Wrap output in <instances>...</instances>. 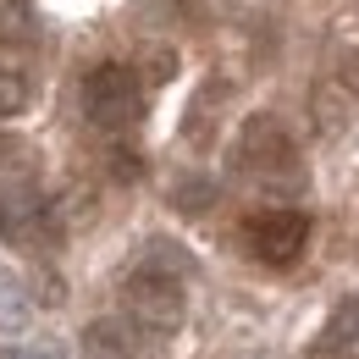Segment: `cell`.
Listing matches in <instances>:
<instances>
[{"mask_svg": "<svg viewBox=\"0 0 359 359\" xmlns=\"http://www.w3.org/2000/svg\"><path fill=\"white\" fill-rule=\"evenodd\" d=\"M182 271H166V266H149V260H138V271L122 282V315L138 320L144 332H155L161 343L172 337L182 326V315H188V293H182Z\"/></svg>", "mask_w": 359, "mask_h": 359, "instance_id": "cell-1", "label": "cell"}, {"mask_svg": "<svg viewBox=\"0 0 359 359\" xmlns=\"http://www.w3.org/2000/svg\"><path fill=\"white\" fill-rule=\"evenodd\" d=\"M83 111H89V122L100 133H128L144 116V89H138V78L128 67L105 61V67H94L89 83H83Z\"/></svg>", "mask_w": 359, "mask_h": 359, "instance_id": "cell-2", "label": "cell"}, {"mask_svg": "<svg viewBox=\"0 0 359 359\" xmlns=\"http://www.w3.org/2000/svg\"><path fill=\"white\" fill-rule=\"evenodd\" d=\"M238 166L249 172V177H287L293 166H299V144H293V133L271 116V111H260V116H249L243 128H238Z\"/></svg>", "mask_w": 359, "mask_h": 359, "instance_id": "cell-3", "label": "cell"}, {"mask_svg": "<svg viewBox=\"0 0 359 359\" xmlns=\"http://www.w3.org/2000/svg\"><path fill=\"white\" fill-rule=\"evenodd\" d=\"M243 243L260 266H293L310 243V216L304 210H260L243 226Z\"/></svg>", "mask_w": 359, "mask_h": 359, "instance_id": "cell-4", "label": "cell"}, {"mask_svg": "<svg viewBox=\"0 0 359 359\" xmlns=\"http://www.w3.org/2000/svg\"><path fill=\"white\" fill-rule=\"evenodd\" d=\"M61 232H67V216L50 199H39V194L0 199V238L6 243H17V249H55Z\"/></svg>", "mask_w": 359, "mask_h": 359, "instance_id": "cell-5", "label": "cell"}, {"mask_svg": "<svg viewBox=\"0 0 359 359\" xmlns=\"http://www.w3.org/2000/svg\"><path fill=\"white\" fill-rule=\"evenodd\" d=\"M78 348H83V359H149L161 348V337L144 332V326L128 320V315H100V320L83 326Z\"/></svg>", "mask_w": 359, "mask_h": 359, "instance_id": "cell-6", "label": "cell"}, {"mask_svg": "<svg viewBox=\"0 0 359 359\" xmlns=\"http://www.w3.org/2000/svg\"><path fill=\"white\" fill-rule=\"evenodd\" d=\"M34 320V299L17 282V271H0V332H22Z\"/></svg>", "mask_w": 359, "mask_h": 359, "instance_id": "cell-7", "label": "cell"}, {"mask_svg": "<svg viewBox=\"0 0 359 359\" xmlns=\"http://www.w3.org/2000/svg\"><path fill=\"white\" fill-rule=\"evenodd\" d=\"M348 111H354V94L343 89L337 78L315 89V116H320V128H326V133H337V128L348 122Z\"/></svg>", "mask_w": 359, "mask_h": 359, "instance_id": "cell-8", "label": "cell"}, {"mask_svg": "<svg viewBox=\"0 0 359 359\" xmlns=\"http://www.w3.org/2000/svg\"><path fill=\"white\" fill-rule=\"evenodd\" d=\"M34 39V6L28 0H0V45Z\"/></svg>", "mask_w": 359, "mask_h": 359, "instance_id": "cell-9", "label": "cell"}, {"mask_svg": "<svg viewBox=\"0 0 359 359\" xmlns=\"http://www.w3.org/2000/svg\"><path fill=\"white\" fill-rule=\"evenodd\" d=\"M326 343H337V348H359V293L348 299V304H337L332 326H326Z\"/></svg>", "mask_w": 359, "mask_h": 359, "instance_id": "cell-10", "label": "cell"}, {"mask_svg": "<svg viewBox=\"0 0 359 359\" xmlns=\"http://www.w3.org/2000/svg\"><path fill=\"white\" fill-rule=\"evenodd\" d=\"M138 72H144V83H172V78H177V50H144V61H138Z\"/></svg>", "mask_w": 359, "mask_h": 359, "instance_id": "cell-11", "label": "cell"}, {"mask_svg": "<svg viewBox=\"0 0 359 359\" xmlns=\"http://www.w3.org/2000/svg\"><path fill=\"white\" fill-rule=\"evenodd\" d=\"M28 105V78L22 72H11V67H0V122L6 116H17Z\"/></svg>", "mask_w": 359, "mask_h": 359, "instance_id": "cell-12", "label": "cell"}, {"mask_svg": "<svg viewBox=\"0 0 359 359\" xmlns=\"http://www.w3.org/2000/svg\"><path fill=\"white\" fill-rule=\"evenodd\" d=\"M210 205H216V182H205V177L194 182V177H188L177 188V210H188V216H205Z\"/></svg>", "mask_w": 359, "mask_h": 359, "instance_id": "cell-13", "label": "cell"}, {"mask_svg": "<svg viewBox=\"0 0 359 359\" xmlns=\"http://www.w3.org/2000/svg\"><path fill=\"white\" fill-rule=\"evenodd\" d=\"M337 83H343L348 94H359V50L354 45L337 50Z\"/></svg>", "mask_w": 359, "mask_h": 359, "instance_id": "cell-14", "label": "cell"}, {"mask_svg": "<svg viewBox=\"0 0 359 359\" xmlns=\"http://www.w3.org/2000/svg\"><path fill=\"white\" fill-rule=\"evenodd\" d=\"M6 359H67V348H61V343H28V348H17V354H6Z\"/></svg>", "mask_w": 359, "mask_h": 359, "instance_id": "cell-15", "label": "cell"}, {"mask_svg": "<svg viewBox=\"0 0 359 359\" xmlns=\"http://www.w3.org/2000/svg\"><path fill=\"white\" fill-rule=\"evenodd\" d=\"M61 299H67V293H61V276H55V271H45V276H39V304H45V310H55Z\"/></svg>", "mask_w": 359, "mask_h": 359, "instance_id": "cell-16", "label": "cell"}]
</instances>
